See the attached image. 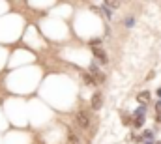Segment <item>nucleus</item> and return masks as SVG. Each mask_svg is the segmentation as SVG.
Here are the masks:
<instances>
[{
    "label": "nucleus",
    "mask_w": 161,
    "mask_h": 144,
    "mask_svg": "<svg viewBox=\"0 0 161 144\" xmlns=\"http://www.w3.org/2000/svg\"><path fill=\"white\" fill-rule=\"evenodd\" d=\"M146 116H148V105H141V107H137L135 110H133V127L135 129H139V127H143L144 126V120H146Z\"/></svg>",
    "instance_id": "nucleus-1"
},
{
    "label": "nucleus",
    "mask_w": 161,
    "mask_h": 144,
    "mask_svg": "<svg viewBox=\"0 0 161 144\" xmlns=\"http://www.w3.org/2000/svg\"><path fill=\"white\" fill-rule=\"evenodd\" d=\"M75 120H77V124H79V127H81V129H84V131H86V129L90 127V114H88V110H79Z\"/></svg>",
    "instance_id": "nucleus-2"
},
{
    "label": "nucleus",
    "mask_w": 161,
    "mask_h": 144,
    "mask_svg": "<svg viewBox=\"0 0 161 144\" xmlns=\"http://www.w3.org/2000/svg\"><path fill=\"white\" fill-rule=\"evenodd\" d=\"M88 69L92 71V73H90V75H92V79H96V84H98V82H105V75H103V71H101L96 64H90V67H88Z\"/></svg>",
    "instance_id": "nucleus-3"
},
{
    "label": "nucleus",
    "mask_w": 161,
    "mask_h": 144,
    "mask_svg": "<svg viewBox=\"0 0 161 144\" xmlns=\"http://www.w3.org/2000/svg\"><path fill=\"white\" fill-rule=\"evenodd\" d=\"M92 109L94 110H99L101 107H103V95H101V92H96L94 95H92Z\"/></svg>",
    "instance_id": "nucleus-4"
},
{
    "label": "nucleus",
    "mask_w": 161,
    "mask_h": 144,
    "mask_svg": "<svg viewBox=\"0 0 161 144\" xmlns=\"http://www.w3.org/2000/svg\"><path fill=\"white\" fill-rule=\"evenodd\" d=\"M92 53H94V56L98 58V62H99V64H103V66H105V64H109L107 53H105V51H101L99 47H94V49H92Z\"/></svg>",
    "instance_id": "nucleus-5"
},
{
    "label": "nucleus",
    "mask_w": 161,
    "mask_h": 144,
    "mask_svg": "<svg viewBox=\"0 0 161 144\" xmlns=\"http://www.w3.org/2000/svg\"><path fill=\"white\" fill-rule=\"evenodd\" d=\"M141 137L144 142H155V131H152V129H144Z\"/></svg>",
    "instance_id": "nucleus-6"
},
{
    "label": "nucleus",
    "mask_w": 161,
    "mask_h": 144,
    "mask_svg": "<svg viewBox=\"0 0 161 144\" xmlns=\"http://www.w3.org/2000/svg\"><path fill=\"white\" fill-rule=\"evenodd\" d=\"M83 81H84L86 84H90V86H96V81L92 79V75H90V73H83Z\"/></svg>",
    "instance_id": "nucleus-7"
},
{
    "label": "nucleus",
    "mask_w": 161,
    "mask_h": 144,
    "mask_svg": "<svg viewBox=\"0 0 161 144\" xmlns=\"http://www.w3.org/2000/svg\"><path fill=\"white\" fill-rule=\"evenodd\" d=\"M137 99L139 101H150V92H141L139 95H137Z\"/></svg>",
    "instance_id": "nucleus-8"
},
{
    "label": "nucleus",
    "mask_w": 161,
    "mask_h": 144,
    "mask_svg": "<svg viewBox=\"0 0 161 144\" xmlns=\"http://www.w3.org/2000/svg\"><path fill=\"white\" fill-rule=\"evenodd\" d=\"M101 10H103V13H105V17H107V19H112V15H114V11H112L111 8H107V6L103 4V6H101Z\"/></svg>",
    "instance_id": "nucleus-9"
},
{
    "label": "nucleus",
    "mask_w": 161,
    "mask_h": 144,
    "mask_svg": "<svg viewBox=\"0 0 161 144\" xmlns=\"http://www.w3.org/2000/svg\"><path fill=\"white\" fill-rule=\"evenodd\" d=\"M124 25H126V28H133V25H135V17H131V15H129V17L126 19Z\"/></svg>",
    "instance_id": "nucleus-10"
},
{
    "label": "nucleus",
    "mask_w": 161,
    "mask_h": 144,
    "mask_svg": "<svg viewBox=\"0 0 161 144\" xmlns=\"http://www.w3.org/2000/svg\"><path fill=\"white\" fill-rule=\"evenodd\" d=\"M99 43H101V38H96V39H92V41H90V45H92V49H94V47H98Z\"/></svg>",
    "instance_id": "nucleus-11"
},
{
    "label": "nucleus",
    "mask_w": 161,
    "mask_h": 144,
    "mask_svg": "<svg viewBox=\"0 0 161 144\" xmlns=\"http://www.w3.org/2000/svg\"><path fill=\"white\" fill-rule=\"evenodd\" d=\"M155 110H157V114H161V99L155 101Z\"/></svg>",
    "instance_id": "nucleus-12"
},
{
    "label": "nucleus",
    "mask_w": 161,
    "mask_h": 144,
    "mask_svg": "<svg viewBox=\"0 0 161 144\" xmlns=\"http://www.w3.org/2000/svg\"><path fill=\"white\" fill-rule=\"evenodd\" d=\"M155 122H157V124H161V114H157V116H155Z\"/></svg>",
    "instance_id": "nucleus-13"
},
{
    "label": "nucleus",
    "mask_w": 161,
    "mask_h": 144,
    "mask_svg": "<svg viewBox=\"0 0 161 144\" xmlns=\"http://www.w3.org/2000/svg\"><path fill=\"white\" fill-rule=\"evenodd\" d=\"M143 144H161V142H143Z\"/></svg>",
    "instance_id": "nucleus-14"
},
{
    "label": "nucleus",
    "mask_w": 161,
    "mask_h": 144,
    "mask_svg": "<svg viewBox=\"0 0 161 144\" xmlns=\"http://www.w3.org/2000/svg\"><path fill=\"white\" fill-rule=\"evenodd\" d=\"M157 95H159V98H161V88H157Z\"/></svg>",
    "instance_id": "nucleus-15"
}]
</instances>
